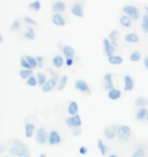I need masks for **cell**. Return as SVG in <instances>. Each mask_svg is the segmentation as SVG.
<instances>
[{"mask_svg": "<svg viewBox=\"0 0 148 157\" xmlns=\"http://www.w3.org/2000/svg\"><path fill=\"white\" fill-rule=\"evenodd\" d=\"M20 67L21 68H27V70H33L31 67V64L29 63V61L27 60L26 56H21L20 59Z\"/></svg>", "mask_w": 148, "mask_h": 157, "instance_id": "39", "label": "cell"}, {"mask_svg": "<svg viewBox=\"0 0 148 157\" xmlns=\"http://www.w3.org/2000/svg\"><path fill=\"white\" fill-rule=\"evenodd\" d=\"M27 86H30V87H36L37 85H39V84H38V78H37V77H34V75L31 77H30L27 80Z\"/></svg>", "mask_w": 148, "mask_h": 157, "instance_id": "40", "label": "cell"}, {"mask_svg": "<svg viewBox=\"0 0 148 157\" xmlns=\"http://www.w3.org/2000/svg\"><path fill=\"white\" fill-rule=\"evenodd\" d=\"M113 74L112 73H108L106 75H103V89L106 91V92H110L112 89H114V82H113Z\"/></svg>", "mask_w": 148, "mask_h": 157, "instance_id": "9", "label": "cell"}, {"mask_svg": "<svg viewBox=\"0 0 148 157\" xmlns=\"http://www.w3.org/2000/svg\"><path fill=\"white\" fill-rule=\"evenodd\" d=\"M62 142V139H61V136L60 134L58 133L57 131L55 130H52L50 131L49 133V145L50 146H56V145H60Z\"/></svg>", "mask_w": 148, "mask_h": 157, "instance_id": "12", "label": "cell"}, {"mask_svg": "<svg viewBox=\"0 0 148 157\" xmlns=\"http://www.w3.org/2000/svg\"><path fill=\"white\" fill-rule=\"evenodd\" d=\"M103 137L109 141L115 140L116 138H117V131H116V127L105 128L103 131Z\"/></svg>", "mask_w": 148, "mask_h": 157, "instance_id": "13", "label": "cell"}, {"mask_svg": "<svg viewBox=\"0 0 148 157\" xmlns=\"http://www.w3.org/2000/svg\"><path fill=\"white\" fill-rule=\"evenodd\" d=\"M39 157H47V154H45V153H42V154H40Z\"/></svg>", "mask_w": 148, "mask_h": 157, "instance_id": "47", "label": "cell"}, {"mask_svg": "<svg viewBox=\"0 0 148 157\" xmlns=\"http://www.w3.org/2000/svg\"><path fill=\"white\" fill-rule=\"evenodd\" d=\"M34 132H36V124L34 122H26V124H24V135H26V138L31 139L34 136Z\"/></svg>", "mask_w": 148, "mask_h": 157, "instance_id": "19", "label": "cell"}, {"mask_svg": "<svg viewBox=\"0 0 148 157\" xmlns=\"http://www.w3.org/2000/svg\"><path fill=\"white\" fill-rule=\"evenodd\" d=\"M116 131H117V138L120 142L122 143H127L130 141V139L133 137V130L126 124H119L115 125Z\"/></svg>", "mask_w": 148, "mask_h": 157, "instance_id": "2", "label": "cell"}, {"mask_svg": "<svg viewBox=\"0 0 148 157\" xmlns=\"http://www.w3.org/2000/svg\"><path fill=\"white\" fill-rule=\"evenodd\" d=\"M148 115V109L146 107H140L137 108L135 111V118L137 121H144L145 119H147Z\"/></svg>", "mask_w": 148, "mask_h": 157, "instance_id": "18", "label": "cell"}, {"mask_svg": "<svg viewBox=\"0 0 148 157\" xmlns=\"http://www.w3.org/2000/svg\"><path fill=\"white\" fill-rule=\"evenodd\" d=\"M1 157H10V156H7V155H3V156H1Z\"/></svg>", "mask_w": 148, "mask_h": 157, "instance_id": "51", "label": "cell"}, {"mask_svg": "<svg viewBox=\"0 0 148 157\" xmlns=\"http://www.w3.org/2000/svg\"><path fill=\"white\" fill-rule=\"evenodd\" d=\"M135 83H134V78L130 75H125L124 76V91L125 92H130L134 89Z\"/></svg>", "mask_w": 148, "mask_h": 157, "instance_id": "14", "label": "cell"}, {"mask_svg": "<svg viewBox=\"0 0 148 157\" xmlns=\"http://www.w3.org/2000/svg\"><path fill=\"white\" fill-rule=\"evenodd\" d=\"M71 13L78 18H81L84 17V3L81 2V0H75L72 3L70 7Z\"/></svg>", "mask_w": 148, "mask_h": 157, "instance_id": "6", "label": "cell"}, {"mask_svg": "<svg viewBox=\"0 0 148 157\" xmlns=\"http://www.w3.org/2000/svg\"><path fill=\"white\" fill-rule=\"evenodd\" d=\"M122 11L123 13L128 15L129 17H131L133 21H138L141 17V13H140V9L135 6L133 4H125L123 6L122 8Z\"/></svg>", "mask_w": 148, "mask_h": 157, "instance_id": "4", "label": "cell"}, {"mask_svg": "<svg viewBox=\"0 0 148 157\" xmlns=\"http://www.w3.org/2000/svg\"><path fill=\"white\" fill-rule=\"evenodd\" d=\"M67 83H68V76H62L60 78V81H59V84H58V87H57V91L61 92L65 89V87L67 86Z\"/></svg>", "mask_w": 148, "mask_h": 157, "instance_id": "32", "label": "cell"}, {"mask_svg": "<svg viewBox=\"0 0 148 157\" xmlns=\"http://www.w3.org/2000/svg\"><path fill=\"white\" fill-rule=\"evenodd\" d=\"M141 30L144 34H148V15L146 13L143 14L142 21H141Z\"/></svg>", "mask_w": 148, "mask_h": 157, "instance_id": "35", "label": "cell"}, {"mask_svg": "<svg viewBox=\"0 0 148 157\" xmlns=\"http://www.w3.org/2000/svg\"><path fill=\"white\" fill-rule=\"evenodd\" d=\"M9 152L11 155L16 157H23L27 154H30V148L26 144H23L20 140H12L9 145Z\"/></svg>", "mask_w": 148, "mask_h": 157, "instance_id": "1", "label": "cell"}, {"mask_svg": "<svg viewBox=\"0 0 148 157\" xmlns=\"http://www.w3.org/2000/svg\"><path fill=\"white\" fill-rule=\"evenodd\" d=\"M67 112L69 113V115H75L78 114L79 112V107H78V104L76 101H71L69 103L68 108H67Z\"/></svg>", "mask_w": 148, "mask_h": 157, "instance_id": "27", "label": "cell"}, {"mask_svg": "<svg viewBox=\"0 0 148 157\" xmlns=\"http://www.w3.org/2000/svg\"><path fill=\"white\" fill-rule=\"evenodd\" d=\"M103 54H105V56L110 57V56H113L115 54L116 49L114 48V46L112 45L111 41H110L108 37L103 40Z\"/></svg>", "mask_w": 148, "mask_h": 157, "instance_id": "11", "label": "cell"}, {"mask_svg": "<svg viewBox=\"0 0 148 157\" xmlns=\"http://www.w3.org/2000/svg\"><path fill=\"white\" fill-rule=\"evenodd\" d=\"M37 37V34H36V30H34V27H31V26H27V29H26V32H23V38L26 39V40H34Z\"/></svg>", "mask_w": 148, "mask_h": 157, "instance_id": "20", "label": "cell"}, {"mask_svg": "<svg viewBox=\"0 0 148 157\" xmlns=\"http://www.w3.org/2000/svg\"><path fill=\"white\" fill-rule=\"evenodd\" d=\"M0 43H3V36L2 35H0Z\"/></svg>", "mask_w": 148, "mask_h": 157, "instance_id": "49", "label": "cell"}, {"mask_svg": "<svg viewBox=\"0 0 148 157\" xmlns=\"http://www.w3.org/2000/svg\"><path fill=\"white\" fill-rule=\"evenodd\" d=\"M59 81H60L59 76H55V77L49 78L48 81H47V83L42 87V92L49 93V92H51V91H53L54 89H56V88L58 87Z\"/></svg>", "mask_w": 148, "mask_h": 157, "instance_id": "7", "label": "cell"}, {"mask_svg": "<svg viewBox=\"0 0 148 157\" xmlns=\"http://www.w3.org/2000/svg\"><path fill=\"white\" fill-rule=\"evenodd\" d=\"M129 59H130L131 61H133V62L140 61L141 59H142V55H141V52L138 51V50H136V51H133L130 54V57H129Z\"/></svg>", "mask_w": 148, "mask_h": 157, "instance_id": "37", "label": "cell"}, {"mask_svg": "<svg viewBox=\"0 0 148 157\" xmlns=\"http://www.w3.org/2000/svg\"><path fill=\"white\" fill-rule=\"evenodd\" d=\"M33 76V70H27V68H21L20 71V77L23 80H27L30 77Z\"/></svg>", "mask_w": 148, "mask_h": 157, "instance_id": "33", "label": "cell"}, {"mask_svg": "<svg viewBox=\"0 0 148 157\" xmlns=\"http://www.w3.org/2000/svg\"><path fill=\"white\" fill-rule=\"evenodd\" d=\"M41 7H42V5H41V2L39 0H34V1L31 2L29 5H27V8H29V10L33 11V12H38L41 10Z\"/></svg>", "mask_w": 148, "mask_h": 157, "instance_id": "30", "label": "cell"}, {"mask_svg": "<svg viewBox=\"0 0 148 157\" xmlns=\"http://www.w3.org/2000/svg\"><path fill=\"white\" fill-rule=\"evenodd\" d=\"M23 21L26 25H27V26H31V27H34V28L39 27V24H38L34 18H31V17H27V15L23 17Z\"/></svg>", "mask_w": 148, "mask_h": 157, "instance_id": "36", "label": "cell"}, {"mask_svg": "<svg viewBox=\"0 0 148 157\" xmlns=\"http://www.w3.org/2000/svg\"><path fill=\"white\" fill-rule=\"evenodd\" d=\"M106 157H118L117 154H111V155H109V156H106Z\"/></svg>", "mask_w": 148, "mask_h": 157, "instance_id": "48", "label": "cell"}, {"mask_svg": "<svg viewBox=\"0 0 148 157\" xmlns=\"http://www.w3.org/2000/svg\"><path fill=\"white\" fill-rule=\"evenodd\" d=\"M124 41L128 44H136L140 41V38L136 33L131 32V33L126 34L124 36Z\"/></svg>", "mask_w": 148, "mask_h": 157, "instance_id": "21", "label": "cell"}, {"mask_svg": "<svg viewBox=\"0 0 148 157\" xmlns=\"http://www.w3.org/2000/svg\"><path fill=\"white\" fill-rule=\"evenodd\" d=\"M144 11H145V13L148 15V5H145V6H144Z\"/></svg>", "mask_w": 148, "mask_h": 157, "instance_id": "46", "label": "cell"}, {"mask_svg": "<svg viewBox=\"0 0 148 157\" xmlns=\"http://www.w3.org/2000/svg\"><path fill=\"white\" fill-rule=\"evenodd\" d=\"M64 63H65L64 59H63V57L60 54L53 55V57H52V64L54 65L55 68H61L63 65H64Z\"/></svg>", "mask_w": 148, "mask_h": 157, "instance_id": "24", "label": "cell"}, {"mask_svg": "<svg viewBox=\"0 0 148 157\" xmlns=\"http://www.w3.org/2000/svg\"><path fill=\"white\" fill-rule=\"evenodd\" d=\"M23 157H31V155H30V154H27V155H24V156H23Z\"/></svg>", "mask_w": 148, "mask_h": 157, "instance_id": "50", "label": "cell"}, {"mask_svg": "<svg viewBox=\"0 0 148 157\" xmlns=\"http://www.w3.org/2000/svg\"><path fill=\"white\" fill-rule=\"evenodd\" d=\"M65 124L68 128H77L82 125V121H81V117L79 114H75V115H70V117L65 118Z\"/></svg>", "mask_w": 148, "mask_h": 157, "instance_id": "8", "label": "cell"}, {"mask_svg": "<svg viewBox=\"0 0 148 157\" xmlns=\"http://www.w3.org/2000/svg\"><path fill=\"white\" fill-rule=\"evenodd\" d=\"M74 63V58H66L65 59V64L67 67H72Z\"/></svg>", "mask_w": 148, "mask_h": 157, "instance_id": "44", "label": "cell"}, {"mask_svg": "<svg viewBox=\"0 0 148 157\" xmlns=\"http://www.w3.org/2000/svg\"><path fill=\"white\" fill-rule=\"evenodd\" d=\"M37 61H38V67L40 68L44 67V57L43 56H37Z\"/></svg>", "mask_w": 148, "mask_h": 157, "instance_id": "42", "label": "cell"}, {"mask_svg": "<svg viewBox=\"0 0 148 157\" xmlns=\"http://www.w3.org/2000/svg\"><path fill=\"white\" fill-rule=\"evenodd\" d=\"M148 144L137 143L132 147L129 152V157H147Z\"/></svg>", "mask_w": 148, "mask_h": 157, "instance_id": "3", "label": "cell"}, {"mask_svg": "<svg viewBox=\"0 0 148 157\" xmlns=\"http://www.w3.org/2000/svg\"><path fill=\"white\" fill-rule=\"evenodd\" d=\"M132 21L133 20L126 14H122L119 17V25H120V27L123 28V29H129V28H131Z\"/></svg>", "mask_w": 148, "mask_h": 157, "instance_id": "17", "label": "cell"}, {"mask_svg": "<svg viewBox=\"0 0 148 157\" xmlns=\"http://www.w3.org/2000/svg\"><path fill=\"white\" fill-rule=\"evenodd\" d=\"M37 78H38V84H39V86L42 88L44 85H45L47 83V81H48V78H47V76L44 73H42V71H39V73L37 74Z\"/></svg>", "mask_w": 148, "mask_h": 157, "instance_id": "31", "label": "cell"}, {"mask_svg": "<svg viewBox=\"0 0 148 157\" xmlns=\"http://www.w3.org/2000/svg\"><path fill=\"white\" fill-rule=\"evenodd\" d=\"M62 53H63V55L65 56V58H74L75 54H76L75 49L72 48L70 45H64V46H63Z\"/></svg>", "mask_w": 148, "mask_h": 157, "instance_id": "23", "label": "cell"}, {"mask_svg": "<svg viewBox=\"0 0 148 157\" xmlns=\"http://www.w3.org/2000/svg\"><path fill=\"white\" fill-rule=\"evenodd\" d=\"M96 146H97V149L99 150L100 154H102L103 156H106V154H108L109 147L106 146L105 143H103V141L102 139H97V141H96Z\"/></svg>", "mask_w": 148, "mask_h": 157, "instance_id": "26", "label": "cell"}, {"mask_svg": "<svg viewBox=\"0 0 148 157\" xmlns=\"http://www.w3.org/2000/svg\"><path fill=\"white\" fill-rule=\"evenodd\" d=\"M146 121H148V115H147V119H146Z\"/></svg>", "mask_w": 148, "mask_h": 157, "instance_id": "53", "label": "cell"}, {"mask_svg": "<svg viewBox=\"0 0 148 157\" xmlns=\"http://www.w3.org/2000/svg\"><path fill=\"white\" fill-rule=\"evenodd\" d=\"M74 87L77 91H79V92L82 94H85V95H88V94L91 93L89 85L84 80H77L75 82Z\"/></svg>", "mask_w": 148, "mask_h": 157, "instance_id": "10", "label": "cell"}, {"mask_svg": "<svg viewBox=\"0 0 148 157\" xmlns=\"http://www.w3.org/2000/svg\"><path fill=\"white\" fill-rule=\"evenodd\" d=\"M26 58H27V60L29 61V63L31 64V67L33 70H36L37 67H38L37 57H34V56H31V55H26Z\"/></svg>", "mask_w": 148, "mask_h": 157, "instance_id": "38", "label": "cell"}, {"mask_svg": "<svg viewBox=\"0 0 148 157\" xmlns=\"http://www.w3.org/2000/svg\"><path fill=\"white\" fill-rule=\"evenodd\" d=\"M34 138H36V142L39 145H46L49 143V133L47 132L46 128L40 127L37 128L36 134H34Z\"/></svg>", "mask_w": 148, "mask_h": 157, "instance_id": "5", "label": "cell"}, {"mask_svg": "<svg viewBox=\"0 0 148 157\" xmlns=\"http://www.w3.org/2000/svg\"><path fill=\"white\" fill-rule=\"evenodd\" d=\"M119 30L117 29H115V30H113L111 33L109 34V36H108V38L110 39V41H111V43H112V45L114 46V48L117 50L118 48V39H119Z\"/></svg>", "mask_w": 148, "mask_h": 157, "instance_id": "22", "label": "cell"}, {"mask_svg": "<svg viewBox=\"0 0 148 157\" xmlns=\"http://www.w3.org/2000/svg\"><path fill=\"white\" fill-rule=\"evenodd\" d=\"M81 133H82V128H81L80 127L72 128V135H73V137H79L81 135Z\"/></svg>", "mask_w": 148, "mask_h": 157, "instance_id": "41", "label": "cell"}, {"mask_svg": "<svg viewBox=\"0 0 148 157\" xmlns=\"http://www.w3.org/2000/svg\"><path fill=\"white\" fill-rule=\"evenodd\" d=\"M143 65H144V68L148 71V55H146L143 59Z\"/></svg>", "mask_w": 148, "mask_h": 157, "instance_id": "45", "label": "cell"}, {"mask_svg": "<svg viewBox=\"0 0 148 157\" xmlns=\"http://www.w3.org/2000/svg\"><path fill=\"white\" fill-rule=\"evenodd\" d=\"M122 97V92L121 90L117 89V88H114L112 89L110 92H108V98L110 100H113V101H116V100H119Z\"/></svg>", "mask_w": 148, "mask_h": 157, "instance_id": "25", "label": "cell"}, {"mask_svg": "<svg viewBox=\"0 0 148 157\" xmlns=\"http://www.w3.org/2000/svg\"><path fill=\"white\" fill-rule=\"evenodd\" d=\"M87 152H88V150H87V147L81 146L80 148H79V154L80 155H85Z\"/></svg>", "mask_w": 148, "mask_h": 157, "instance_id": "43", "label": "cell"}, {"mask_svg": "<svg viewBox=\"0 0 148 157\" xmlns=\"http://www.w3.org/2000/svg\"><path fill=\"white\" fill-rule=\"evenodd\" d=\"M67 4L64 1H54L52 4V12L53 13H63L66 10Z\"/></svg>", "mask_w": 148, "mask_h": 157, "instance_id": "15", "label": "cell"}, {"mask_svg": "<svg viewBox=\"0 0 148 157\" xmlns=\"http://www.w3.org/2000/svg\"><path fill=\"white\" fill-rule=\"evenodd\" d=\"M20 26H21V21L20 20V17L15 18L14 21L12 23V25L10 26V32L14 33V32H20Z\"/></svg>", "mask_w": 148, "mask_h": 157, "instance_id": "34", "label": "cell"}, {"mask_svg": "<svg viewBox=\"0 0 148 157\" xmlns=\"http://www.w3.org/2000/svg\"><path fill=\"white\" fill-rule=\"evenodd\" d=\"M147 105H148V99L145 98V97L140 96L135 99V106H136V108L146 107Z\"/></svg>", "mask_w": 148, "mask_h": 157, "instance_id": "29", "label": "cell"}, {"mask_svg": "<svg viewBox=\"0 0 148 157\" xmlns=\"http://www.w3.org/2000/svg\"><path fill=\"white\" fill-rule=\"evenodd\" d=\"M108 61L110 64H113V65H120L124 62V59L121 55H113V56H110L108 57Z\"/></svg>", "mask_w": 148, "mask_h": 157, "instance_id": "28", "label": "cell"}, {"mask_svg": "<svg viewBox=\"0 0 148 157\" xmlns=\"http://www.w3.org/2000/svg\"><path fill=\"white\" fill-rule=\"evenodd\" d=\"M55 1H63V0H55Z\"/></svg>", "mask_w": 148, "mask_h": 157, "instance_id": "52", "label": "cell"}, {"mask_svg": "<svg viewBox=\"0 0 148 157\" xmlns=\"http://www.w3.org/2000/svg\"><path fill=\"white\" fill-rule=\"evenodd\" d=\"M51 20H52V23L57 27H65L66 24H67L64 15L62 13H53Z\"/></svg>", "mask_w": 148, "mask_h": 157, "instance_id": "16", "label": "cell"}]
</instances>
